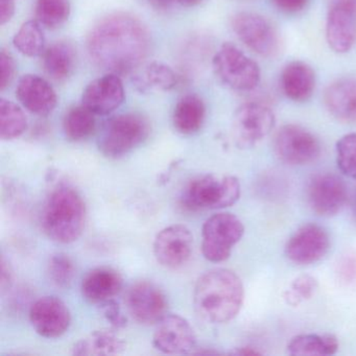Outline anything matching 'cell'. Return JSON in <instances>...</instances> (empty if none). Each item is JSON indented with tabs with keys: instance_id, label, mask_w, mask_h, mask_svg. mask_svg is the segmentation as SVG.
I'll list each match as a JSON object with an SVG mask.
<instances>
[{
	"instance_id": "6da1fadb",
	"label": "cell",
	"mask_w": 356,
	"mask_h": 356,
	"mask_svg": "<svg viewBox=\"0 0 356 356\" xmlns=\"http://www.w3.org/2000/svg\"><path fill=\"white\" fill-rule=\"evenodd\" d=\"M151 49V36L132 14H109L95 24L87 37L89 57L110 74H129L138 68Z\"/></svg>"
},
{
	"instance_id": "7a4b0ae2",
	"label": "cell",
	"mask_w": 356,
	"mask_h": 356,
	"mask_svg": "<svg viewBox=\"0 0 356 356\" xmlns=\"http://www.w3.org/2000/svg\"><path fill=\"white\" fill-rule=\"evenodd\" d=\"M245 289L241 278L228 268H213L202 275L195 283L193 305L206 322L222 324L241 312Z\"/></svg>"
},
{
	"instance_id": "3957f363",
	"label": "cell",
	"mask_w": 356,
	"mask_h": 356,
	"mask_svg": "<svg viewBox=\"0 0 356 356\" xmlns=\"http://www.w3.org/2000/svg\"><path fill=\"white\" fill-rule=\"evenodd\" d=\"M86 224V206L78 191L59 186L45 202L41 225L45 234L59 243H72L82 235Z\"/></svg>"
},
{
	"instance_id": "277c9868",
	"label": "cell",
	"mask_w": 356,
	"mask_h": 356,
	"mask_svg": "<svg viewBox=\"0 0 356 356\" xmlns=\"http://www.w3.org/2000/svg\"><path fill=\"white\" fill-rule=\"evenodd\" d=\"M149 120L140 114L114 116L104 124L97 147L105 157L118 159L136 149L149 137Z\"/></svg>"
},
{
	"instance_id": "5b68a950",
	"label": "cell",
	"mask_w": 356,
	"mask_h": 356,
	"mask_svg": "<svg viewBox=\"0 0 356 356\" xmlns=\"http://www.w3.org/2000/svg\"><path fill=\"white\" fill-rule=\"evenodd\" d=\"M241 191L236 177L205 175L189 183L183 195V203L193 210L224 209L238 201Z\"/></svg>"
},
{
	"instance_id": "8992f818",
	"label": "cell",
	"mask_w": 356,
	"mask_h": 356,
	"mask_svg": "<svg viewBox=\"0 0 356 356\" xmlns=\"http://www.w3.org/2000/svg\"><path fill=\"white\" fill-rule=\"evenodd\" d=\"M213 72L220 83L235 91H251L260 82V68L238 47L225 43L212 61Z\"/></svg>"
},
{
	"instance_id": "52a82bcc",
	"label": "cell",
	"mask_w": 356,
	"mask_h": 356,
	"mask_svg": "<svg viewBox=\"0 0 356 356\" xmlns=\"http://www.w3.org/2000/svg\"><path fill=\"white\" fill-rule=\"evenodd\" d=\"M245 226L234 214L220 212L204 222L202 253L210 262L218 264L230 257L232 249L243 238Z\"/></svg>"
},
{
	"instance_id": "ba28073f",
	"label": "cell",
	"mask_w": 356,
	"mask_h": 356,
	"mask_svg": "<svg viewBox=\"0 0 356 356\" xmlns=\"http://www.w3.org/2000/svg\"><path fill=\"white\" fill-rule=\"evenodd\" d=\"M276 124L274 112L259 103L243 104L233 114L231 133L239 149L255 147L266 138Z\"/></svg>"
},
{
	"instance_id": "9c48e42d",
	"label": "cell",
	"mask_w": 356,
	"mask_h": 356,
	"mask_svg": "<svg viewBox=\"0 0 356 356\" xmlns=\"http://www.w3.org/2000/svg\"><path fill=\"white\" fill-rule=\"evenodd\" d=\"M231 26L237 38L258 55L270 58L280 51L278 32L264 16L241 12L232 18Z\"/></svg>"
},
{
	"instance_id": "30bf717a",
	"label": "cell",
	"mask_w": 356,
	"mask_h": 356,
	"mask_svg": "<svg viewBox=\"0 0 356 356\" xmlns=\"http://www.w3.org/2000/svg\"><path fill=\"white\" fill-rule=\"evenodd\" d=\"M277 157L289 165H303L320 156L321 145L316 137L296 124L283 126L274 139Z\"/></svg>"
},
{
	"instance_id": "8fae6325",
	"label": "cell",
	"mask_w": 356,
	"mask_h": 356,
	"mask_svg": "<svg viewBox=\"0 0 356 356\" xmlns=\"http://www.w3.org/2000/svg\"><path fill=\"white\" fill-rule=\"evenodd\" d=\"M326 40L337 54H346L356 41V0H329Z\"/></svg>"
},
{
	"instance_id": "7c38bea8",
	"label": "cell",
	"mask_w": 356,
	"mask_h": 356,
	"mask_svg": "<svg viewBox=\"0 0 356 356\" xmlns=\"http://www.w3.org/2000/svg\"><path fill=\"white\" fill-rule=\"evenodd\" d=\"M153 250L158 264L164 268H182L193 254V233L185 225H170L156 235Z\"/></svg>"
},
{
	"instance_id": "4fadbf2b",
	"label": "cell",
	"mask_w": 356,
	"mask_h": 356,
	"mask_svg": "<svg viewBox=\"0 0 356 356\" xmlns=\"http://www.w3.org/2000/svg\"><path fill=\"white\" fill-rule=\"evenodd\" d=\"M127 309L139 324H157L166 314L168 300L163 291L149 281L131 285L126 295Z\"/></svg>"
},
{
	"instance_id": "5bb4252c",
	"label": "cell",
	"mask_w": 356,
	"mask_h": 356,
	"mask_svg": "<svg viewBox=\"0 0 356 356\" xmlns=\"http://www.w3.org/2000/svg\"><path fill=\"white\" fill-rule=\"evenodd\" d=\"M330 249V237L323 227L306 224L298 229L285 245L287 259L298 266L322 260Z\"/></svg>"
},
{
	"instance_id": "9a60e30c",
	"label": "cell",
	"mask_w": 356,
	"mask_h": 356,
	"mask_svg": "<svg viewBox=\"0 0 356 356\" xmlns=\"http://www.w3.org/2000/svg\"><path fill=\"white\" fill-rule=\"evenodd\" d=\"M30 322L40 337L58 339L70 329L72 314L60 298L47 296L31 306Z\"/></svg>"
},
{
	"instance_id": "2e32d148",
	"label": "cell",
	"mask_w": 356,
	"mask_h": 356,
	"mask_svg": "<svg viewBox=\"0 0 356 356\" xmlns=\"http://www.w3.org/2000/svg\"><path fill=\"white\" fill-rule=\"evenodd\" d=\"M197 343V335L191 323L179 314H166L153 337V345L164 354L189 353Z\"/></svg>"
},
{
	"instance_id": "e0dca14e",
	"label": "cell",
	"mask_w": 356,
	"mask_h": 356,
	"mask_svg": "<svg viewBox=\"0 0 356 356\" xmlns=\"http://www.w3.org/2000/svg\"><path fill=\"white\" fill-rule=\"evenodd\" d=\"M307 197L310 208L316 214L329 218L339 213L345 206L347 187L335 175H316L308 185Z\"/></svg>"
},
{
	"instance_id": "ac0fdd59",
	"label": "cell",
	"mask_w": 356,
	"mask_h": 356,
	"mask_svg": "<svg viewBox=\"0 0 356 356\" xmlns=\"http://www.w3.org/2000/svg\"><path fill=\"white\" fill-rule=\"evenodd\" d=\"M122 81L115 74H106L92 81L83 92L82 102L95 115H108L124 102Z\"/></svg>"
},
{
	"instance_id": "d6986e66",
	"label": "cell",
	"mask_w": 356,
	"mask_h": 356,
	"mask_svg": "<svg viewBox=\"0 0 356 356\" xmlns=\"http://www.w3.org/2000/svg\"><path fill=\"white\" fill-rule=\"evenodd\" d=\"M16 97L31 113L47 116L58 104L57 93L51 84L40 76L26 74L18 82Z\"/></svg>"
},
{
	"instance_id": "ffe728a7",
	"label": "cell",
	"mask_w": 356,
	"mask_h": 356,
	"mask_svg": "<svg viewBox=\"0 0 356 356\" xmlns=\"http://www.w3.org/2000/svg\"><path fill=\"white\" fill-rule=\"evenodd\" d=\"M122 277L111 268H97L83 279L81 291L83 298L91 304H101L114 299L122 289Z\"/></svg>"
},
{
	"instance_id": "44dd1931",
	"label": "cell",
	"mask_w": 356,
	"mask_h": 356,
	"mask_svg": "<svg viewBox=\"0 0 356 356\" xmlns=\"http://www.w3.org/2000/svg\"><path fill=\"white\" fill-rule=\"evenodd\" d=\"M324 104L329 113L343 122H356V78H343L327 87Z\"/></svg>"
},
{
	"instance_id": "7402d4cb",
	"label": "cell",
	"mask_w": 356,
	"mask_h": 356,
	"mask_svg": "<svg viewBox=\"0 0 356 356\" xmlns=\"http://www.w3.org/2000/svg\"><path fill=\"white\" fill-rule=\"evenodd\" d=\"M281 87L287 99L298 103L310 99L316 87L314 70L304 62H291L281 72Z\"/></svg>"
},
{
	"instance_id": "603a6c76",
	"label": "cell",
	"mask_w": 356,
	"mask_h": 356,
	"mask_svg": "<svg viewBox=\"0 0 356 356\" xmlns=\"http://www.w3.org/2000/svg\"><path fill=\"white\" fill-rule=\"evenodd\" d=\"M127 349V343L115 331L109 329L95 330L72 348V355H118Z\"/></svg>"
},
{
	"instance_id": "cb8c5ba5",
	"label": "cell",
	"mask_w": 356,
	"mask_h": 356,
	"mask_svg": "<svg viewBox=\"0 0 356 356\" xmlns=\"http://www.w3.org/2000/svg\"><path fill=\"white\" fill-rule=\"evenodd\" d=\"M206 118V106L197 95H187L177 103L172 113V124L177 132L193 135L201 130Z\"/></svg>"
},
{
	"instance_id": "d4e9b609",
	"label": "cell",
	"mask_w": 356,
	"mask_h": 356,
	"mask_svg": "<svg viewBox=\"0 0 356 356\" xmlns=\"http://www.w3.org/2000/svg\"><path fill=\"white\" fill-rule=\"evenodd\" d=\"M42 55L44 72L57 82L67 80L76 68V49L66 41L54 43L45 49Z\"/></svg>"
},
{
	"instance_id": "484cf974",
	"label": "cell",
	"mask_w": 356,
	"mask_h": 356,
	"mask_svg": "<svg viewBox=\"0 0 356 356\" xmlns=\"http://www.w3.org/2000/svg\"><path fill=\"white\" fill-rule=\"evenodd\" d=\"M339 350V341L332 334H300L287 345L291 355H333Z\"/></svg>"
},
{
	"instance_id": "4316f807",
	"label": "cell",
	"mask_w": 356,
	"mask_h": 356,
	"mask_svg": "<svg viewBox=\"0 0 356 356\" xmlns=\"http://www.w3.org/2000/svg\"><path fill=\"white\" fill-rule=\"evenodd\" d=\"M97 129L95 114L84 105L72 108L64 116L63 131L68 140L79 143L92 136Z\"/></svg>"
},
{
	"instance_id": "83f0119b",
	"label": "cell",
	"mask_w": 356,
	"mask_h": 356,
	"mask_svg": "<svg viewBox=\"0 0 356 356\" xmlns=\"http://www.w3.org/2000/svg\"><path fill=\"white\" fill-rule=\"evenodd\" d=\"M135 85L141 92L149 90L170 91L177 85V76L170 66L153 62L135 78Z\"/></svg>"
},
{
	"instance_id": "f1b7e54d",
	"label": "cell",
	"mask_w": 356,
	"mask_h": 356,
	"mask_svg": "<svg viewBox=\"0 0 356 356\" xmlns=\"http://www.w3.org/2000/svg\"><path fill=\"white\" fill-rule=\"evenodd\" d=\"M28 120L19 106L8 99H0V137L13 140L26 132Z\"/></svg>"
},
{
	"instance_id": "f546056e",
	"label": "cell",
	"mask_w": 356,
	"mask_h": 356,
	"mask_svg": "<svg viewBox=\"0 0 356 356\" xmlns=\"http://www.w3.org/2000/svg\"><path fill=\"white\" fill-rule=\"evenodd\" d=\"M15 49L26 57L42 55L45 51V37L37 20L24 22L13 38Z\"/></svg>"
},
{
	"instance_id": "4dcf8cb0",
	"label": "cell",
	"mask_w": 356,
	"mask_h": 356,
	"mask_svg": "<svg viewBox=\"0 0 356 356\" xmlns=\"http://www.w3.org/2000/svg\"><path fill=\"white\" fill-rule=\"evenodd\" d=\"M70 15V0H37V22L54 30L63 26Z\"/></svg>"
},
{
	"instance_id": "1f68e13d",
	"label": "cell",
	"mask_w": 356,
	"mask_h": 356,
	"mask_svg": "<svg viewBox=\"0 0 356 356\" xmlns=\"http://www.w3.org/2000/svg\"><path fill=\"white\" fill-rule=\"evenodd\" d=\"M47 273L49 279L56 286L66 289L70 286L74 281L76 266L70 256L64 253H58L49 258Z\"/></svg>"
},
{
	"instance_id": "d6a6232c",
	"label": "cell",
	"mask_w": 356,
	"mask_h": 356,
	"mask_svg": "<svg viewBox=\"0 0 356 356\" xmlns=\"http://www.w3.org/2000/svg\"><path fill=\"white\" fill-rule=\"evenodd\" d=\"M335 149L339 170L348 178L356 179V133L341 137L337 140Z\"/></svg>"
},
{
	"instance_id": "836d02e7",
	"label": "cell",
	"mask_w": 356,
	"mask_h": 356,
	"mask_svg": "<svg viewBox=\"0 0 356 356\" xmlns=\"http://www.w3.org/2000/svg\"><path fill=\"white\" fill-rule=\"evenodd\" d=\"M318 289V280L310 275H301L293 279L289 289L284 291L285 302L289 306L297 307L316 295Z\"/></svg>"
},
{
	"instance_id": "e575fe53",
	"label": "cell",
	"mask_w": 356,
	"mask_h": 356,
	"mask_svg": "<svg viewBox=\"0 0 356 356\" xmlns=\"http://www.w3.org/2000/svg\"><path fill=\"white\" fill-rule=\"evenodd\" d=\"M99 306H101L103 316L113 328L122 329L127 326V322H128L127 316H124L120 304L115 300H109Z\"/></svg>"
},
{
	"instance_id": "d590c367",
	"label": "cell",
	"mask_w": 356,
	"mask_h": 356,
	"mask_svg": "<svg viewBox=\"0 0 356 356\" xmlns=\"http://www.w3.org/2000/svg\"><path fill=\"white\" fill-rule=\"evenodd\" d=\"M0 90L3 91L10 86L15 76V62L6 51L0 53Z\"/></svg>"
},
{
	"instance_id": "8d00e7d4",
	"label": "cell",
	"mask_w": 356,
	"mask_h": 356,
	"mask_svg": "<svg viewBox=\"0 0 356 356\" xmlns=\"http://www.w3.org/2000/svg\"><path fill=\"white\" fill-rule=\"evenodd\" d=\"M339 276L341 282L352 284L356 281V254H349L343 258L339 266Z\"/></svg>"
},
{
	"instance_id": "74e56055",
	"label": "cell",
	"mask_w": 356,
	"mask_h": 356,
	"mask_svg": "<svg viewBox=\"0 0 356 356\" xmlns=\"http://www.w3.org/2000/svg\"><path fill=\"white\" fill-rule=\"evenodd\" d=\"M274 5L285 13H297L307 5L308 0H273Z\"/></svg>"
},
{
	"instance_id": "f35d334b",
	"label": "cell",
	"mask_w": 356,
	"mask_h": 356,
	"mask_svg": "<svg viewBox=\"0 0 356 356\" xmlns=\"http://www.w3.org/2000/svg\"><path fill=\"white\" fill-rule=\"evenodd\" d=\"M15 14L14 0H0V24L5 26Z\"/></svg>"
},
{
	"instance_id": "ab89813d",
	"label": "cell",
	"mask_w": 356,
	"mask_h": 356,
	"mask_svg": "<svg viewBox=\"0 0 356 356\" xmlns=\"http://www.w3.org/2000/svg\"><path fill=\"white\" fill-rule=\"evenodd\" d=\"M13 280V274H12L11 266L9 262L3 257L1 259V276H0V284H1V289L3 291H7L10 289Z\"/></svg>"
},
{
	"instance_id": "60d3db41",
	"label": "cell",
	"mask_w": 356,
	"mask_h": 356,
	"mask_svg": "<svg viewBox=\"0 0 356 356\" xmlns=\"http://www.w3.org/2000/svg\"><path fill=\"white\" fill-rule=\"evenodd\" d=\"M147 3L158 11H164L170 9L172 3H176V0H147Z\"/></svg>"
},
{
	"instance_id": "b9f144b4",
	"label": "cell",
	"mask_w": 356,
	"mask_h": 356,
	"mask_svg": "<svg viewBox=\"0 0 356 356\" xmlns=\"http://www.w3.org/2000/svg\"><path fill=\"white\" fill-rule=\"evenodd\" d=\"M232 354H235V355L253 356L260 355V352H258L257 350L253 349V348L241 347L237 348L235 351L232 352Z\"/></svg>"
},
{
	"instance_id": "7bdbcfd3",
	"label": "cell",
	"mask_w": 356,
	"mask_h": 356,
	"mask_svg": "<svg viewBox=\"0 0 356 356\" xmlns=\"http://www.w3.org/2000/svg\"><path fill=\"white\" fill-rule=\"evenodd\" d=\"M203 0H176V3H180L183 7L191 8L200 5Z\"/></svg>"
},
{
	"instance_id": "ee69618b",
	"label": "cell",
	"mask_w": 356,
	"mask_h": 356,
	"mask_svg": "<svg viewBox=\"0 0 356 356\" xmlns=\"http://www.w3.org/2000/svg\"><path fill=\"white\" fill-rule=\"evenodd\" d=\"M353 210H354V214H355V216H356V197H355V200H354Z\"/></svg>"
}]
</instances>
